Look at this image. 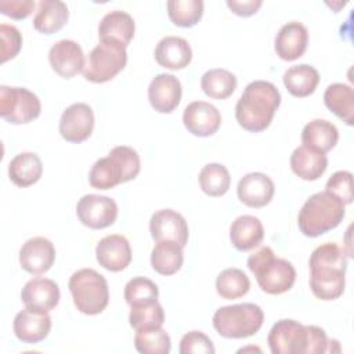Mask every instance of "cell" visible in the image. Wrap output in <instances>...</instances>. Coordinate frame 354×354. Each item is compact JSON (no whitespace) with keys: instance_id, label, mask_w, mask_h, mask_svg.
I'll use <instances>...</instances> for the list:
<instances>
[{"instance_id":"cell-2","label":"cell","mask_w":354,"mask_h":354,"mask_svg":"<svg viewBox=\"0 0 354 354\" xmlns=\"http://www.w3.org/2000/svg\"><path fill=\"white\" fill-rule=\"evenodd\" d=\"M281 104L275 84L266 80L250 82L235 105V118L241 127L259 133L266 130Z\"/></svg>"},{"instance_id":"cell-14","label":"cell","mask_w":354,"mask_h":354,"mask_svg":"<svg viewBox=\"0 0 354 354\" xmlns=\"http://www.w3.org/2000/svg\"><path fill=\"white\" fill-rule=\"evenodd\" d=\"M151 236L158 241H174L183 248L188 242V224L185 218L173 209L155 212L149 220Z\"/></svg>"},{"instance_id":"cell-13","label":"cell","mask_w":354,"mask_h":354,"mask_svg":"<svg viewBox=\"0 0 354 354\" xmlns=\"http://www.w3.org/2000/svg\"><path fill=\"white\" fill-rule=\"evenodd\" d=\"M48 62L53 71L64 79H71L84 68V54L82 47L69 39L55 41L48 51Z\"/></svg>"},{"instance_id":"cell-40","label":"cell","mask_w":354,"mask_h":354,"mask_svg":"<svg viewBox=\"0 0 354 354\" xmlns=\"http://www.w3.org/2000/svg\"><path fill=\"white\" fill-rule=\"evenodd\" d=\"M0 55H1V64L7 62L8 59H12L18 55L21 47H22V36L21 32L14 25L1 24L0 25Z\"/></svg>"},{"instance_id":"cell-17","label":"cell","mask_w":354,"mask_h":354,"mask_svg":"<svg viewBox=\"0 0 354 354\" xmlns=\"http://www.w3.org/2000/svg\"><path fill=\"white\" fill-rule=\"evenodd\" d=\"M181 83L171 73L156 75L148 86L149 104L159 113L173 112L181 101Z\"/></svg>"},{"instance_id":"cell-4","label":"cell","mask_w":354,"mask_h":354,"mask_svg":"<svg viewBox=\"0 0 354 354\" xmlns=\"http://www.w3.org/2000/svg\"><path fill=\"white\" fill-rule=\"evenodd\" d=\"M344 203L328 191L311 195L301 206L297 217L300 231L310 238L336 228L344 218Z\"/></svg>"},{"instance_id":"cell-44","label":"cell","mask_w":354,"mask_h":354,"mask_svg":"<svg viewBox=\"0 0 354 354\" xmlns=\"http://www.w3.org/2000/svg\"><path fill=\"white\" fill-rule=\"evenodd\" d=\"M307 328V348L306 354H322L328 351L329 340L322 328L315 325H306Z\"/></svg>"},{"instance_id":"cell-39","label":"cell","mask_w":354,"mask_h":354,"mask_svg":"<svg viewBox=\"0 0 354 354\" xmlns=\"http://www.w3.org/2000/svg\"><path fill=\"white\" fill-rule=\"evenodd\" d=\"M159 289L155 282L145 277H136L130 279L124 286V300L133 306H141L158 300Z\"/></svg>"},{"instance_id":"cell-43","label":"cell","mask_w":354,"mask_h":354,"mask_svg":"<svg viewBox=\"0 0 354 354\" xmlns=\"http://www.w3.org/2000/svg\"><path fill=\"white\" fill-rule=\"evenodd\" d=\"M32 0H0V12L12 19H25L35 8Z\"/></svg>"},{"instance_id":"cell-6","label":"cell","mask_w":354,"mask_h":354,"mask_svg":"<svg viewBox=\"0 0 354 354\" xmlns=\"http://www.w3.org/2000/svg\"><path fill=\"white\" fill-rule=\"evenodd\" d=\"M69 290L75 307L86 315L102 313L109 303V289L105 277L93 268L75 271L69 278Z\"/></svg>"},{"instance_id":"cell-20","label":"cell","mask_w":354,"mask_h":354,"mask_svg":"<svg viewBox=\"0 0 354 354\" xmlns=\"http://www.w3.org/2000/svg\"><path fill=\"white\" fill-rule=\"evenodd\" d=\"M275 185L272 180L260 171L245 174L236 187L238 199L249 207H263L274 196Z\"/></svg>"},{"instance_id":"cell-3","label":"cell","mask_w":354,"mask_h":354,"mask_svg":"<svg viewBox=\"0 0 354 354\" xmlns=\"http://www.w3.org/2000/svg\"><path fill=\"white\" fill-rule=\"evenodd\" d=\"M140 169L137 151L127 145H118L109 151L108 156L95 160L88 173V183L95 189H111L136 178Z\"/></svg>"},{"instance_id":"cell-32","label":"cell","mask_w":354,"mask_h":354,"mask_svg":"<svg viewBox=\"0 0 354 354\" xmlns=\"http://www.w3.org/2000/svg\"><path fill=\"white\" fill-rule=\"evenodd\" d=\"M183 261V246L174 241H158L151 252V266L160 275L176 274Z\"/></svg>"},{"instance_id":"cell-41","label":"cell","mask_w":354,"mask_h":354,"mask_svg":"<svg viewBox=\"0 0 354 354\" xmlns=\"http://www.w3.org/2000/svg\"><path fill=\"white\" fill-rule=\"evenodd\" d=\"M325 191L337 196L344 205L353 202V174L347 170L333 173L325 185Z\"/></svg>"},{"instance_id":"cell-36","label":"cell","mask_w":354,"mask_h":354,"mask_svg":"<svg viewBox=\"0 0 354 354\" xmlns=\"http://www.w3.org/2000/svg\"><path fill=\"white\" fill-rule=\"evenodd\" d=\"M134 347L141 354H167L171 348L170 336L162 326L136 330Z\"/></svg>"},{"instance_id":"cell-34","label":"cell","mask_w":354,"mask_h":354,"mask_svg":"<svg viewBox=\"0 0 354 354\" xmlns=\"http://www.w3.org/2000/svg\"><path fill=\"white\" fill-rule=\"evenodd\" d=\"M201 189L209 196H223L231 184L228 169L220 163H207L198 176Z\"/></svg>"},{"instance_id":"cell-29","label":"cell","mask_w":354,"mask_h":354,"mask_svg":"<svg viewBox=\"0 0 354 354\" xmlns=\"http://www.w3.org/2000/svg\"><path fill=\"white\" fill-rule=\"evenodd\" d=\"M69 18L68 6L59 0H41L33 18V26L37 32L53 35L58 32Z\"/></svg>"},{"instance_id":"cell-33","label":"cell","mask_w":354,"mask_h":354,"mask_svg":"<svg viewBox=\"0 0 354 354\" xmlns=\"http://www.w3.org/2000/svg\"><path fill=\"white\" fill-rule=\"evenodd\" d=\"M201 87L207 97L214 100H225L236 88V77L227 69L213 68L202 75Z\"/></svg>"},{"instance_id":"cell-16","label":"cell","mask_w":354,"mask_h":354,"mask_svg":"<svg viewBox=\"0 0 354 354\" xmlns=\"http://www.w3.org/2000/svg\"><path fill=\"white\" fill-rule=\"evenodd\" d=\"M183 123L191 134L196 137H209L218 130L221 115L210 102L194 101L185 106Z\"/></svg>"},{"instance_id":"cell-24","label":"cell","mask_w":354,"mask_h":354,"mask_svg":"<svg viewBox=\"0 0 354 354\" xmlns=\"http://www.w3.org/2000/svg\"><path fill=\"white\" fill-rule=\"evenodd\" d=\"M134 19L126 11L115 10L102 17L98 25L100 40L118 41L127 47L134 36Z\"/></svg>"},{"instance_id":"cell-12","label":"cell","mask_w":354,"mask_h":354,"mask_svg":"<svg viewBox=\"0 0 354 354\" xmlns=\"http://www.w3.org/2000/svg\"><path fill=\"white\" fill-rule=\"evenodd\" d=\"M94 129V112L88 104L75 102L69 105L59 119V134L69 142L87 140Z\"/></svg>"},{"instance_id":"cell-9","label":"cell","mask_w":354,"mask_h":354,"mask_svg":"<svg viewBox=\"0 0 354 354\" xmlns=\"http://www.w3.org/2000/svg\"><path fill=\"white\" fill-rule=\"evenodd\" d=\"M41 112L39 97L25 87L0 86V116L11 124H25Z\"/></svg>"},{"instance_id":"cell-25","label":"cell","mask_w":354,"mask_h":354,"mask_svg":"<svg viewBox=\"0 0 354 354\" xmlns=\"http://www.w3.org/2000/svg\"><path fill=\"white\" fill-rule=\"evenodd\" d=\"M326 167V155L304 145L297 147L290 155V169L301 180L315 181L325 173Z\"/></svg>"},{"instance_id":"cell-28","label":"cell","mask_w":354,"mask_h":354,"mask_svg":"<svg viewBox=\"0 0 354 354\" xmlns=\"http://www.w3.org/2000/svg\"><path fill=\"white\" fill-rule=\"evenodd\" d=\"M43 163L35 152H21L8 163V177L17 187H30L40 180Z\"/></svg>"},{"instance_id":"cell-30","label":"cell","mask_w":354,"mask_h":354,"mask_svg":"<svg viewBox=\"0 0 354 354\" xmlns=\"http://www.w3.org/2000/svg\"><path fill=\"white\" fill-rule=\"evenodd\" d=\"M326 108L346 124L354 123V90L344 83H332L324 93Z\"/></svg>"},{"instance_id":"cell-15","label":"cell","mask_w":354,"mask_h":354,"mask_svg":"<svg viewBox=\"0 0 354 354\" xmlns=\"http://www.w3.org/2000/svg\"><path fill=\"white\" fill-rule=\"evenodd\" d=\"M55 260V248L53 242L44 236H33L28 239L19 249L21 267L33 275L47 272Z\"/></svg>"},{"instance_id":"cell-31","label":"cell","mask_w":354,"mask_h":354,"mask_svg":"<svg viewBox=\"0 0 354 354\" xmlns=\"http://www.w3.org/2000/svg\"><path fill=\"white\" fill-rule=\"evenodd\" d=\"M286 90L299 98L313 94L319 83L318 71L308 64H299L288 68L282 76Z\"/></svg>"},{"instance_id":"cell-35","label":"cell","mask_w":354,"mask_h":354,"mask_svg":"<svg viewBox=\"0 0 354 354\" xmlns=\"http://www.w3.org/2000/svg\"><path fill=\"white\" fill-rule=\"evenodd\" d=\"M249 289L250 281L239 268H225L216 278V290L223 299H239L245 296Z\"/></svg>"},{"instance_id":"cell-37","label":"cell","mask_w":354,"mask_h":354,"mask_svg":"<svg viewBox=\"0 0 354 354\" xmlns=\"http://www.w3.org/2000/svg\"><path fill=\"white\" fill-rule=\"evenodd\" d=\"M166 6L170 21L181 28L195 26L203 14L202 0H169Z\"/></svg>"},{"instance_id":"cell-21","label":"cell","mask_w":354,"mask_h":354,"mask_svg":"<svg viewBox=\"0 0 354 354\" xmlns=\"http://www.w3.org/2000/svg\"><path fill=\"white\" fill-rule=\"evenodd\" d=\"M59 288L50 278H33L25 283L21 300L28 308L50 313L59 303Z\"/></svg>"},{"instance_id":"cell-42","label":"cell","mask_w":354,"mask_h":354,"mask_svg":"<svg viewBox=\"0 0 354 354\" xmlns=\"http://www.w3.org/2000/svg\"><path fill=\"white\" fill-rule=\"evenodd\" d=\"M180 354H214V346L207 335L201 330H191L180 340Z\"/></svg>"},{"instance_id":"cell-18","label":"cell","mask_w":354,"mask_h":354,"mask_svg":"<svg viewBox=\"0 0 354 354\" xmlns=\"http://www.w3.org/2000/svg\"><path fill=\"white\" fill-rule=\"evenodd\" d=\"M95 257L101 267L118 272L124 270L131 261V248L124 235L111 234L100 239L95 246Z\"/></svg>"},{"instance_id":"cell-7","label":"cell","mask_w":354,"mask_h":354,"mask_svg":"<svg viewBox=\"0 0 354 354\" xmlns=\"http://www.w3.org/2000/svg\"><path fill=\"white\" fill-rule=\"evenodd\" d=\"M264 313L254 303L220 307L213 315V326L227 339H245L257 333L263 325Z\"/></svg>"},{"instance_id":"cell-10","label":"cell","mask_w":354,"mask_h":354,"mask_svg":"<svg viewBox=\"0 0 354 354\" xmlns=\"http://www.w3.org/2000/svg\"><path fill=\"white\" fill-rule=\"evenodd\" d=\"M79 221L93 230H102L112 225L118 217L116 202L104 195L87 194L76 205Z\"/></svg>"},{"instance_id":"cell-26","label":"cell","mask_w":354,"mask_h":354,"mask_svg":"<svg viewBox=\"0 0 354 354\" xmlns=\"http://www.w3.org/2000/svg\"><path fill=\"white\" fill-rule=\"evenodd\" d=\"M264 228L261 221L250 214L236 217L230 227V239L235 249L248 252L261 243Z\"/></svg>"},{"instance_id":"cell-5","label":"cell","mask_w":354,"mask_h":354,"mask_svg":"<svg viewBox=\"0 0 354 354\" xmlns=\"http://www.w3.org/2000/svg\"><path fill=\"white\" fill-rule=\"evenodd\" d=\"M248 267L254 274L260 289L268 295L288 292L296 281V270L290 261L275 257L270 246H261L248 257Z\"/></svg>"},{"instance_id":"cell-38","label":"cell","mask_w":354,"mask_h":354,"mask_svg":"<svg viewBox=\"0 0 354 354\" xmlns=\"http://www.w3.org/2000/svg\"><path fill=\"white\" fill-rule=\"evenodd\" d=\"M130 326L136 330L159 328L165 322V311L158 300L141 306H133L129 314Z\"/></svg>"},{"instance_id":"cell-19","label":"cell","mask_w":354,"mask_h":354,"mask_svg":"<svg viewBox=\"0 0 354 354\" xmlns=\"http://www.w3.org/2000/svg\"><path fill=\"white\" fill-rule=\"evenodd\" d=\"M12 329L18 340L24 343H39L51 330V317L48 313L26 307L15 315Z\"/></svg>"},{"instance_id":"cell-8","label":"cell","mask_w":354,"mask_h":354,"mask_svg":"<svg viewBox=\"0 0 354 354\" xmlns=\"http://www.w3.org/2000/svg\"><path fill=\"white\" fill-rule=\"evenodd\" d=\"M127 64L126 47L118 41L100 40L88 53L83 68V77L93 83H105L112 80Z\"/></svg>"},{"instance_id":"cell-27","label":"cell","mask_w":354,"mask_h":354,"mask_svg":"<svg viewBox=\"0 0 354 354\" xmlns=\"http://www.w3.org/2000/svg\"><path fill=\"white\" fill-rule=\"evenodd\" d=\"M339 140L337 127L325 119H314L308 122L301 131V142L304 147L311 148L314 151L326 153Z\"/></svg>"},{"instance_id":"cell-23","label":"cell","mask_w":354,"mask_h":354,"mask_svg":"<svg viewBox=\"0 0 354 354\" xmlns=\"http://www.w3.org/2000/svg\"><path fill=\"white\" fill-rule=\"evenodd\" d=\"M156 62L167 69L177 71L189 65L192 59V50L189 43L178 36H166L156 44Z\"/></svg>"},{"instance_id":"cell-22","label":"cell","mask_w":354,"mask_h":354,"mask_svg":"<svg viewBox=\"0 0 354 354\" xmlns=\"http://www.w3.org/2000/svg\"><path fill=\"white\" fill-rule=\"evenodd\" d=\"M308 43L307 28L297 22L292 21L281 26L275 36V53L283 61H295L300 58Z\"/></svg>"},{"instance_id":"cell-45","label":"cell","mask_w":354,"mask_h":354,"mask_svg":"<svg viewBox=\"0 0 354 354\" xmlns=\"http://www.w3.org/2000/svg\"><path fill=\"white\" fill-rule=\"evenodd\" d=\"M261 0H227L228 8L239 17H250L261 7Z\"/></svg>"},{"instance_id":"cell-11","label":"cell","mask_w":354,"mask_h":354,"mask_svg":"<svg viewBox=\"0 0 354 354\" xmlns=\"http://www.w3.org/2000/svg\"><path fill=\"white\" fill-rule=\"evenodd\" d=\"M267 343L272 354H306L307 328L295 319H279L272 325Z\"/></svg>"},{"instance_id":"cell-1","label":"cell","mask_w":354,"mask_h":354,"mask_svg":"<svg viewBox=\"0 0 354 354\" xmlns=\"http://www.w3.org/2000/svg\"><path fill=\"white\" fill-rule=\"evenodd\" d=\"M310 288L321 300L340 297L346 286L347 259L343 249L333 242L315 248L310 256Z\"/></svg>"}]
</instances>
